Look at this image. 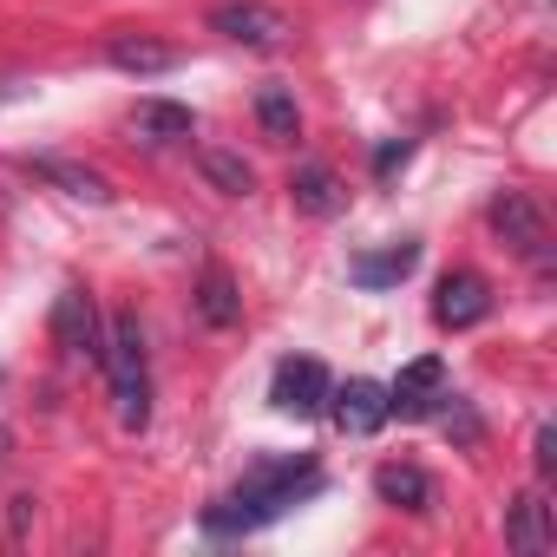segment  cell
<instances>
[{"label":"cell","instance_id":"obj_1","mask_svg":"<svg viewBox=\"0 0 557 557\" xmlns=\"http://www.w3.org/2000/svg\"><path fill=\"white\" fill-rule=\"evenodd\" d=\"M322 492V466L309 459V453H262L210 511H203V531L210 537H249V531H262V524H275V518H289L302 498H315Z\"/></svg>","mask_w":557,"mask_h":557},{"label":"cell","instance_id":"obj_2","mask_svg":"<svg viewBox=\"0 0 557 557\" xmlns=\"http://www.w3.org/2000/svg\"><path fill=\"white\" fill-rule=\"evenodd\" d=\"M99 368H106L119 426H125V433H145V426H151V355H145L138 315H112L106 348H99Z\"/></svg>","mask_w":557,"mask_h":557},{"label":"cell","instance_id":"obj_3","mask_svg":"<svg viewBox=\"0 0 557 557\" xmlns=\"http://www.w3.org/2000/svg\"><path fill=\"white\" fill-rule=\"evenodd\" d=\"M329 368L315 361V355H283L275 361V374H269V407L275 413H296V420H315V413H329Z\"/></svg>","mask_w":557,"mask_h":557},{"label":"cell","instance_id":"obj_4","mask_svg":"<svg viewBox=\"0 0 557 557\" xmlns=\"http://www.w3.org/2000/svg\"><path fill=\"white\" fill-rule=\"evenodd\" d=\"M492 315V283L485 275H472V269H453V275H440V289H433V322L440 329H479Z\"/></svg>","mask_w":557,"mask_h":557},{"label":"cell","instance_id":"obj_5","mask_svg":"<svg viewBox=\"0 0 557 557\" xmlns=\"http://www.w3.org/2000/svg\"><path fill=\"white\" fill-rule=\"evenodd\" d=\"M485 216H492V230H498L524 262H537V269H544V256H550V249H544V243H550V230H544V210H537L524 190L492 197V210H485Z\"/></svg>","mask_w":557,"mask_h":557},{"label":"cell","instance_id":"obj_6","mask_svg":"<svg viewBox=\"0 0 557 557\" xmlns=\"http://www.w3.org/2000/svg\"><path fill=\"white\" fill-rule=\"evenodd\" d=\"M53 342L73 355V361H99V348H106V329H99V309H92V296L73 283V289H60V302H53Z\"/></svg>","mask_w":557,"mask_h":557},{"label":"cell","instance_id":"obj_7","mask_svg":"<svg viewBox=\"0 0 557 557\" xmlns=\"http://www.w3.org/2000/svg\"><path fill=\"white\" fill-rule=\"evenodd\" d=\"M440 394H446V361H440V355H420V361H407L400 381L387 387V413H400V420H426V413L440 407Z\"/></svg>","mask_w":557,"mask_h":557},{"label":"cell","instance_id":"obj_8","mask_svg":"<svg viewBox=\"0 0 557 557\" xmlns=\"http://www.w3.org/2000/svg\"><path fill=\"white\" fill-rule=\"evenodd\" d=\"M210 27L223 40H236V47H283V34H289V21L275 8H262V0H223L210 14Z\"/></svg>","mask_w":557,"mask_h":557},{"label":"cell","instance_id":"obj_9","mask_svg":"<svg viewBox=\"0 0 557 557\" xmlns=\"http://www.w3.org/2000/svg\"><path fill=\"white\" fill-rule=\"evenodd\" d=\"M329 413H335V426L342 433H355V440H368V433H381L394 413H387V387L381 381H348V387H329Z\"/></svg>","mask_w":557,"mask_h":557},{"label":"cell","instance_id":"obj_10","mask_svg":"<svg viewBox=\"0 0 557 557\" xmlns=\"http://www.w3.org/2000/svg\"><path fill=\"white\" fill-rule=\"evenodd\" d=\"M125 125H132V138H138V145H151V151H164V145H184V138L197 132L190 106H171V99H138Z\"/></svg>","mask_w":557,"mask_h":557},{"label":"cell","instance_id":"obj_11","mask_svg":"<svg viewBox=\"0 0 557 557\" xmlns=\"http://www.w3.org/2000/svg\"><path fill=\"white\" fill-rule=\"evenodd\" d=\"M413 269H420V243L400 236V243H387V249H374V256H355V262H348V283H355V289H394V283H407Z\"/></svg>","mask_w":557,"mask_h":557},{"label":"cell","instance_id":"obj_12","mask_svg":"<svg viewBox=\"0 0 557 557\" xmlns=\"http://www.w3.org/2000/svg\"><path fill=\"white\" fill-rule=\"evenodd\" d=\"M505 544L511 550H550V505L537 492H518L505 505Z\"/></svg>","mask_w":557,"mask_h":557},{"label":"cell","instance_id":"obj_13","mask_svg":"<svg viewBox=\"0 0 557 557\" xmlns=\"http://www.w3.org/2000/svg\"><path fill=\"white\" fill-rule=\"evenodd\" d=\"M374 492H381L387 505H400V511H433V479H426L420 466L387 459V466L374 472Z\"/></svg>","mask_w":557,"mask_h":557},{"label":"cell","instance_id":"obj_14","mask_svg":"<svg viewBox=\"0 0 557 557\" xmlns=\"http://www.w3.org/2000/svg\"><path fill=\"white\" fill-rule=\"evenodd\" d=\"M106 60L119 66V73H132V79H151V73H171L177 66V47H164V40H112L106 47Z\"/></svg>","mask_w":557,"mask_h":557},{"label":"cell","instance_id":"obj_15","mask_svg":"<svg viewBox=\"0 0 557 557\" xmlns=\"http://www.w3.org/2000/svg\"><path fill=\"white\" fill-rule=\"evenodd\" d=\"M27 171H34V177H47V184H60L66 197H86V203H106V197H112V184H106L99 171L66 164V158H27Z\"/></svg>","mask_w":557,"mask_h":557},{"label":"cell","instance_id":"obj_16","mask_svg":"<svg viewBox=\"0 0 557 557\" xmlns=\"http://www.w3.org/2000/svg\"><path fill=\"white\" fill-rule=\"evenodd\" d=\"M289 197H296V210H309V216H335V210L348 203L329 164H302V171L289 177Z\"/></svg>","mask_w":557,"mask_h":557},{"label":"cell","instance_id":"obj_17","mask_svg":"<svg viewBox=\"0 0 557 557\" xmlns=\"http://www.w3.org/2000/svg\"><path fill=\"white\" fill-rule=\"evenodd\" d=\"M197 171L223 190V197H249L256 190V164L243 158V151H223V145H210V151H197Z\"/></svg>","mask_w":557,"mask_h":557},{"label":"cell","instance_id":"obj_18","mask_svg":"<svg viewBox=\"0 0 557 557\" xmlns=\"http://www.w3.org/2000/svg\"><path fill=\"white\" fill-rule=\"evenodd\" d=\"M197 315H203L210 329H236L243 302H236V283H230L223 269H203V283H197Z\"/></svg>","mask_w":557,"mask_h":557},{"label":"cell","instance_id":"obj_19","mask_svg":"<svg viewBox=\"0 0 557 557\" xmlns=\"http://www.w3.org/2000/svg\"><path fill=\"white\" fill-rule=\"evenodd\" d=\"M256 119H262V132H269L275 145H289V138L302 132V112H296V99H289L283 86H262V92H256Z\"/></svg>","mask_w":557,"mask_h":557},{"label":"cell","instance_id":"obj_20","mask_svg":"<svg viewBox=\"0 0 557 557\" xmlns=\"http://www.w3.org/2000/svg\"><path fill=\"white\" fill-rule=\"evenodd\" d=\"M440 400H446V407H440V413H446V433H453L459 446H479V413H472V400H466V394H440Z\"/></svg>","mask_w":557,"mask_h":557},{"label":"cell","instance_id":"obj_21","mask_svg":"<svg viewBox=\"0 0 557 557\" xmlns=\"http://www.w3.org/2000/svg\"><path fill=\"white\" fill-rule=\"evenodd\" d=\"M531 459H537V479H550V472H557V426H550V420L537 426V440H531Z\"/></svg>","mask_w":557,"mask_h":557},{"label":"cell","instance_id":"obj_22","mask_svg":"<svg viewBox=\"0 0 557 557\" xmlns=\"http://www.w3.org/2000/svg\"><path fill=\"white\" fill-rule=\"evenodd\" d=\"M407 158H413V145H407V138H400V145H381V151H374V171H381V177H394Z\"/></svg>","mask_w":557,"mask_h":557}]
</instances>
